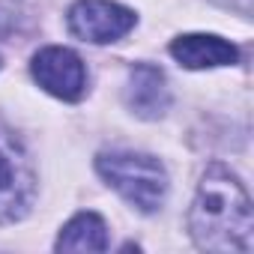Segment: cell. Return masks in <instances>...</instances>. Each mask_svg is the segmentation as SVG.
<instances>
[{
	"instance_id": "3",
	"label": "cell",
	"mask_w": 254,
	"mask_h": 254,
	"mask_svg": "<svg viewBox=\"0 0 254 254\" xmlns=\"http://www.w3.org/2000/svg\"><path fill=\"white\" fill-rule=\"evenodd\" d=\"M33 189L36 177L24 147L15 141V135L0 129V224L15 221L30 209Z\"/></svg>"
},
{
	"instance_id": "5",
	"label": "cell",
	"mask_w": 254,
	"mask_h": 254,
	"mask_svg": "<svg viewBox=\"0 0 254 254\" xmlns=\"http://www.w3.org/2000/svg\"><path fill=\"white\" fill-rule=\"evenodd\" d=\"M30 69L36 84L63 102H78L87 93V69L72 48L48 45L33 57Z\"/></svg>"
},
{
	"instance_id": "6",
	"label": "cell",
	"mask_w": 254,
	"mask_h": 254,
	"mask_svg": "<svg viewBox=\"0 0 254 254\" xmlns=\"http://www.w3.org/2000/svg\"><path fill=\"white\" fill-rule=\"evenodd\" d=\"M171 54L186 69H215V66H233L239 51L212 33H186L171 42Z\"/></svg>"
},
{
	"instance_id": "4",
	"label": "cell",
	"mask_w": 254,
	"mask_h": 254,
	"mask_svg": "<svg viewBox=\"0 0 254 254\" xmlns=\"http://www.w3.org/2000/svg\"><path fill=\"white\" fill-rule=\"evenodd\" d=\"M135 27V12L114 0H78L69 9V30L93 45L117 42Z\"/></svg>"
},
{
	"instance_id": "1",
	"label": "cell",
	"mask_w": 254,
	"mask_h": 254,
	"mask_svg": "<svg viewBox=\"0 0 254 254\" xmlns=\"http://www.w3.org/2000/svg\"><path fill=\"white\" fill-rule=\"evenodd\" d=\"M189 230L203 251H251V200L242 183L221 165L209 168L197 186Z\"/></svg>"
},
{
	"instance_id": "2",
	"label": "cell",
	"mask_w": 254,
	"mask_h": 254,
	"mask_svg": "<svg viewBox=\"0 0 254 254\" xmlns=\"http://www.w3.org/2000/svg\"><path fill=\"white\" fill-rule=\"evenodd\" d=\"M102 180L141 212H156L168 197V174L147 153H102L96 159Z\"/></svg>"
},
{
	"instance_id": "7",
	"label": "cell",
	"mask_w": 254,
	"mask_h": 254,
	"mask_svg": "<svg viewBox=\"0 0 254 254\" xmlns=\"http://www.w3.org/2000/svg\"><path fill=\"white\" fill-rule=\"evenodd\" d=\"M126 105L132 108V114L144 117V120H156L168 111L171 105V93H168V81L156 66H135L126 84Z\"/></svg>"
},
{
	"instance_id": "8",
	"label": "cell",
	"mask_w": 254,
	"mask_h": 254,
	"mask_svg": "<svg viewBox=\"0 0 254 254\" xmlns=\"http://www.w3.org/2000/svg\"><path fill=\"white\" fill-rule=\"evenodd\" d=\"M108 224L96 212H78L57 236V251H105Z\"/></svg>"
}]
</instances>
